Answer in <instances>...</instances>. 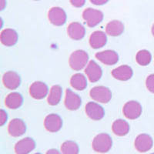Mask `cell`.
I'll list each match as a JSON object with an SVG mask.
<instances>
[{
	"instance_id": "1",
	"label": "cell",
	"mask_w": 154,
	"mask_h": 154,
	"mask_svg": "<svg viewBox=\"0 0 154 154\" xmlns=\"http://www.w3.org/2000/svg\"><path fill=\"white\" fill-rule=\"evenodd\" d=\"M89 62V55L86 51L82 49L74 51L70 55L69 64V66L75 71H79L84 69L88 65Z\"/></svg>"
},
{
	"instance_id": "2",
	"label": "cell",
	"mask_w": 154,
	"mask_h": 154,
	"mask_svg": "<svg viewBox=\"0 0 154 154\" xmlns=\"http://www.w3.org/2000/svg\"><path fill=\"white\" fill-rule=\"evenodd\" d=\"M112 140L107 133H100L96 135L92 143V147L94 151L100 153H106L112 148Z\"/></svg>"
},
{
	"instance_id": "3",
	"label": "cell",
	"mask_w": 154,
	"mask_h": 154,
	"mask_svg": "<svg viewBox=\"0 0 154 154\" xmlns=\"http://www.w3.org/2000/svg\"><path fill=\"white\" fill-rule=\"evenodd\" d=\"M89 95L93 100L101 103H108L112 99V93L110 89L103 86L93 87L89 92Z\"/></svg>"
},
{
	"instance_id": "4",
	"label": "cell",
	"mask_w": 154,
	"mask_h": 154,
	"mask_svg": "<svg viewBox=\"0 0 154 154\" xmlns=\"http://www.w3.org/2000/svg\"><path fill=\"white\" fill-rule=\"evenodd\" d=\"M82 18L86 21L89 27H93L98 26L103 19V13L98 9L88 8L82 12Z\"/></svg>"
},
{
	"instance_id": "5",
	"label": "cell",
	"mask_w": 154,
	"mask_h": 154,
	"mask_svg": "<svg viewBox=\"0 0 154 154\" xmlns=\"http://www.w3.org/2000/svg\"><path fill=\"white\" fill-rule=\"evenodd\" d=\"M142 106L137 101L127 102L123 108V112L124 116L129 119H136L139 118L142 114Z\"/></svg>"
},
{
	"instance_id": "6",
	"label": "cell",
	"mask_w": 154,
	"mask_h": 154,
	"mask_svg": "<svg viewBox=\"0 0 154 154\" xmlns=\"http://www.w3.org/2000/svg\"><path fill=\"white\" fill-rule=\"evenodd\" d=\"M48 18L51 23L56 26H61L66 22L67 16L64 9L60 7H53L48 12Z\"/></svg>"
},
{
	"instance_id": "7",
	"label": "cell",
	"mask_w": 154,
	"mask_h": 154,
	"mask_svg": "<svg viewBox=\"0 0 154 154\" xmlns=\"http://www.w3.org/2000/svg\"><path fill=\"white\" fill-rule=\"evenodd\" d=\"M44 126L47 131L50 133H56L61 130L63 126V119L58 114L51 113L45 118Z\"/></svg>"
},
{
	"instance_id": "8",
	"label": "cell",
	"mask_w": 154,
	"mask_h": 154,
	"mask_svg": "<svg viewBox=\"0 0 154 154\" xmlns=\"http://www.w3.org/2000/svg\"><path fill=\"white\" fill-rule=\"evenodd\" d=\"M49 88L45 82L36 81L29 87V94L35 100H42L48 95Z\"/></svg>"
},
{
	"instance_id": "9",
	"label": "cell",
	"mask_w": 154,
	"mask_h": 154,
	"mask_svg": "<svg viewBox=\"0 0 154 154\" xmlns=\"http://www.w3.org/2000/svg\"><path fill=\"white\" fill-rule=\"evenodd\" d=\"M135 148L140 152H145L151 149L153 145L152 137L148 134L142 133L137 136L135 140Z\"/></svg>"
},
{
	"instance_id": "10",
	"label": "cell",
	"mask_w": 154,
	"mask_h": 154,
	"mask_svg": "<svg viewBox=\"0 0 154 154\" xmlns=\"http://www.w3.org/2000/svg\"><path fill=\"white\" fill-rule=\"evenodd\" d=\"M85 110L88 117L93 120H100L105 116L104 109L100 104L96 103L95 102L88 103L86 106Z\"/></svg>"
},
{
	"instance_id": "11",
	"label": "cell",
	"mask_w": 154,
	"mask_h": 154,
	"mask_svg": "<svg viewBox=\"0 0 154 154\" xmlns=\"http://www.w3.org/2000/svg\"><path fill=\"white\" fill-rule=\"evenodd\" d=\"M35 148V140L30 137H26L16 143L15 145V152L16 154H29Z\"/></svg>"
},
{
	"instance_id": "12",
	"label": "cell",
	"mask_w": 154,
	"mask_h": 154,
	"mask_svg": "<svg viewBox=\"0 0 154 154\" xmlns=\"http://www.w3.org/2000/svg\"><path fill=\"white\" fill-rule=\"evenodd\" d=\"M85 73L91 82H98L103 75V70L101 67L95 61H89L85 69Z\"/></svg>"
},
{
	"instance_id": "13",
	"label": "cell",
	"mask_w": 154,
	"mask_h": 154,
	"mask_svg": "<svg viewBox=\"0 0 154 154\" xmlns=\"http://www.w3.org/2000/svg\"><path fill=\"white\" fill-rule=\"evenodd\" d=\"M96 58L102 63L107 66L115 65L119 61V56L117 53L110 49L99 52L96 54Z\"/></svg>"
},
{
	"instance_id": "14",
	"label": "cell",
	"mask_w": 154,
	"mask_h": 154,
	"mask_svg": "<svg viewBox=\"0 0 154 154\" xmlns=\"http://www.w3.org/2000/svg\"><path fill=\"white\" fill-rule=\"evenodd\" d=\"M2 82L5 88L14 90L16 89L21 83V78L17 72L14 71L6 72L2 76Z\"/></svg>"
},
{
	"instance_id": "15",
	"label": "cell",
	"mask_w": 154,
	"mask_h": 154,
	"mask_svg": "<svg viewBox=\"0 0 154 154\" xmlns=\"http://www.w3.org/2000/svg\"><path fill=\"white\" fill-rule=\"evenodd\" d=\"M26 131V126L24 121L21 119H13L10 121L8 126V132L9 135L13 137H21Z\"/></svg>"
},
{
	"instance_id": "16",
	"label": "cell",
	"mask_w": 154,
	"mask_h": 154,
	"mask_svg": "<svg viewBox=\"0 0 154 154\" xmlns=\"http://www.w3.org/2000/svg\"><path fill=\"white\" fill-rule=\"evenodd\" d=\"M65 106L67 109L71 111L77 110L82 104V100L76 93L71 89H67L66 90Z\"/></svg>"
},
{
	"instance_id": "17",
	"label": "cell",
	"mask_w": 154,
	"mask_h": 154,
	"mask_svg": "<svg viewBox=\"0 0 154 154\" xmlns=\"http://www.w3.org/2000/svg\"><path fill=\"white\" fill-rule=\"evenodd\" d=\"M67 33L73 40H80L84 38L86 29L82 24L77 22L70 23L67 29Z\"/></svg>"
},
{
	"instance_id": "18",
	"label": "cell",
	"mask_w": 154,
	"mask_h": 154,
	"mask_svg": "<svg viewBox=\"0 0 154 154\" xmlns=\"http://www.w3.org/2000/svg\"><path fill=\"white\" fill-rule=\"evenodd\" d=\"M133 75V69L127 65H123L114 69L112 71V75L116 79L120 81H127Z\"/></svg>"
},
{
	"instance_id": "19",
	"label": "cell",
	"mask_w": 154,
	"mask_h": 154,
	"mask_svg": "<svg viewBox=\"0 0 154 154\" xmlns=\"http://www.w3.org/2000/svg\"><path fill=\"white\" fill-rule=\"evenodd\" d=\"M107 42L106 34L103 31H95L89 37V44L93 49L103 47Z\"/></svg>"
},
{
	"instance_id": "20",
	"label": "cell",
	"mask_w": 154,
	"mask_h": 154,
	"mask_svg": "<svg viewBox=\"0 0 154 154\" xmlns=\"http://www.w3.org/2000/svg\"><path fill=\"white\" fill-rule=\"evenodd\" d=\"M0 40L5 46H14L18 42L17 32L12 29H5L1 32Z\"/></svg>"
},
{
	"instance_id": "21",
	"label": "cell",
	"mask_w": 154,
	"mask_h": 154,
	"mask_svg": "<svg viewBox=\"0 0 154 154\" xmlns=\"http://www.w3.org/2000/svg\"><path fill=\"white\" fill-rule=\"evenodd\" d=\"M23 103V98L22 95L16 92L11 93L6 96L5 100V106L9 109H16L19 108Z\"/></svg>"
},
{
	"instance_id": "22",
	"label": "cell",
	"mask_w": 154,
	"mask_h": 154,
	"mask_svg": "<svg viewBox=\"0 0 154 154\" xmlns=\"http://www.w3.org/2000/svg\"><path fill=\"white\" fill-rule=\"evenodd\" d=\"M112 130L116 136L124 137L130 132V125L126 120L122 119H116L112 123Z\"/></svg>"
},
{
	"instance_id": "23",
	"label": "cell",
	"mask_w": 154,
	"mask_h": 154,
	"mask_svg": "<svg viewBox=\"0 0 154 154\" xmlns=\"http://www.w3.org/2000/svg\"><path fill=\"white\" fill-rule=\"evenodd\" d=\"M124 31V25L119 20H112L106 26V32L110 36H119Z\"/></svg>"
},
{
	"instance_id": "24",
	"label": "cell",
	"mask_w": 154,
	"mask_h": 154,
	"mask_svg": "<svg viewBox=\"0 0 154 154\" xmlns=\"http://www.w3.org/2000/svg\"><path fill=\"white\" fill-rule=\"evenodd\" d=\"M63 90L62 87L59 85H55L51 88L48 95L47 102L50 106H56L60 103L62 99Z\"/></svg>"
},
{
	"instance_id": "25",
	"label": "cell",
	"mask_w": 154,
	"mask_h": 154,
	"mask_svg": "<svg viewBox=\"0 0 154 154\" xmlns=\"http://www.w3.org/2000/svg\"><path fill=\"white\" fill-rule=\"evenodd\" d=\"M70 85L73 89L82 91L87 86V80L83 74L75 73L70 79Z\"/></svg>"
},
{
	"instance_id": "26",
	"label": "cell",
	"mask_w": 154,
	"mask_h": 154,
	"mask_svg": "<svg viewBox=\"0 0 154 154\" xmlns=\"http://www.w3.org/2000/svg\"><path fill=\"white\" fill-rule=\"evenodd\" d=\"M63 154H79V148L78 144L72 140H67L61 146Z\"/></svg>"
},
{
	"instance_id": "27",
	"label": "cell",
	"mask_w": 154,
	"mask_h": 154,
	"mask_svg": "<svg viewBox=\"0 0 154 154\" xmlns=\"http://www.w3.org/2000/svg\"><path fill=\"white\" fill-rule=\"evenodd\" d=\"M136 60L139 65L146 66L151 63L152 55L149 51L146 50V49L140 50L136 56Z\"/></svg>"
},
{
	"instance_id": "28",
	"label": "cell",
	"mask_w": 154,
	"mask_h": 154,
	"mask_svg": "<svg viewBox=\"0 0 154 154\" xmlns=\"http://www.w3.org/2000/svg\"><path fill=\"white\" fill-rule=\"evenodd\" d=\"M146 86L147 89L154 93V74H151L146 79Z\"/></svg>"
},
{
	"instance_id": "29",
	"label": "cell",
	"mask_w": 154,
	"mask_h": 154,
	"mask_svg": "<svg viewBox=\"0 0 154 154\" xmlns=\"http://www.w3.org/2000/svg\"><path fill=\"white\" fill-rule=\"evenodd\" d=\"M8 119V115L7 112H5L4 109H1L0 111V126H2Z\"/></svg>"
},
{
	"instance_id": "30",
	"label": "cell",
	"mask_w": 154,
	"mask_h": 154,
	"mask_svg": "<svg viewBox=\"0 0 154 154\" xmlns=\"http://www.w3.org/2000/svg\"><path fill=\"white\" fill-rule=\"evenodd\" d=\"M86 0H70V3L72 4V6L76 8L82 7L85 5Z\"/></svg>"
},
{
	"instance_id": "31",
	"label": "cell",
	"mask_w": 154,
	"mask_h": 154,
	"mask_svg": "<svg viewBox=\"0 0 154 154\" xmlns=\"http://www.w3.org/2000/svg\"><path fill=\"white\" fill-rule=\"evenodd\" d=\"M90 2L96 5H102L107 3L109 0H90Z\"/></svg>"
},
{
	"instance_id": "32",
	"label": "cell",
	"mask_w": 154,
	"mask_h": 154,
	"mask_svg": "<svg viewBox=\"0 0 154 154\" xmlns=\"http://www.w3.org/2000/svg\"><path fill=\"white\" fill-rule=\"evenodd\" d=\"M46 154H63V153L56 149H50L46 152Z\"/></svg>"
},
{
	"instance_id": "33",
	"label": "cell",
	"mask_w": 154,
	"mask_h": 154,
	"mask_svg": "<svg viewBox=\"0 0 154 154\" xmlns=\"http://www.w3.org/2000/svg\"><path fill=\"white\" fill-rule=\"evenodd\" d=\"M5 5H6V1L5 0H0V10L2 11L5 9Z\"/></svg>"
},
{
	"instance_id": "34",
	"label": "cell",
	"mask_w": 154,
	"mask_h": 154,
	"mask_svg": "<svg viewBox=\"0 0 154 154\" xmlns=\"http://www.w3.org/2000/svg\"><path fill=\"white\" fill-rule=\"evenodd\" d=\"M152 34L154 36V24L152 25Z\"/></svg>"
},
{
	"instance_id": "35",
	"label": "cell",
	"mask_w": 154,
	"mask_h": 154,
	"mask_svg": "<svg viewBox=\"0 0 154 154\" xmlns=\"http://www.w3.org/2000/svg\"><path fill=\"white\" fill-rule=\"evenodd\" d=\"M35 154H41V153H39V152H36V153H35Z\"/></svg>"
},
{
	"instance_id": "36",
	"label": "cell",
	"mask_w": 154,
	"mask_h": 154,
	"mask_svg": "<svg viewBox=\"0 0 154 154\" xmlns=\"http://www.w3.org/2000/svg\"><path fill=\"white\" fill-rule=\"evenodd\" d=\"M35 1H38V0H35Z\"/></svg>"
},
{
	"instance_id": "37",
	"label": "cell",
	"mask_w": 154,
	"mask_h": 154,
	"mask_svg": "<svg viewBox=\"0 0 154 154\" xmlns=\"http://www.w3.org/2000/svg\"><path fill=\"white\" fill-rule=\"evenodd\" d=\"M151 154H154V153H151Z\"/></svg>"
}]
</instances>
